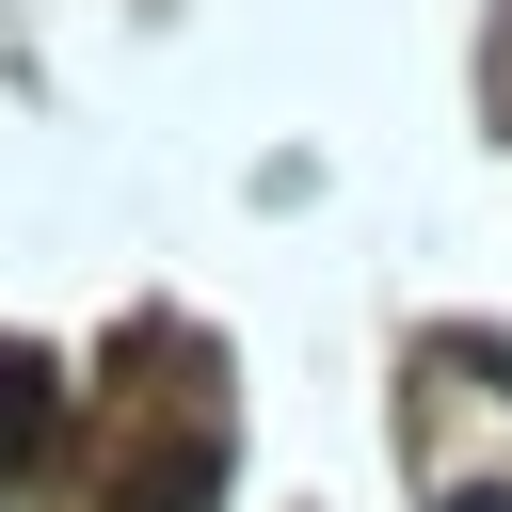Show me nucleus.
<instances>
[{"label":"nucleus","mask_w":512,"mask_h":512,"mask_svg":"<svg viewBox=\"0 0 512 512\" xmlns=\"http://www.w3.org/2000/svg\"><path fill=\"white\" fill-rule=\"evenodd\" d=\"M64 448V352H32V336H0V496L32 480Z\"/></svg>","instance_id":"1"},{"label":"nucleus","mask_w":512,"mask_h":512,"mask_svg":"<svg viewBox=\"0 0 512 512\" xmlns=\"http://www.w3.org/2000/svg\"><path fill=\"white\" fill-rule=\"evenodd\" d=\"M112 512H208V464H144V480H128Z\"/></svg>","instance_id":"2"},{"label":"nucleus","mask_w":512,"mask_h":512,"mask_svg":"<svg viewBox=\"0 0 512 512\" xmlns=\"http://www.w3.org/2000/svg\"><path fill=\"white\" fill-rule=\"evenodd\" d=\"M448 512H512V496H496V480H448Z\"/></svg>","instance_id":"3"}]
</instances>
